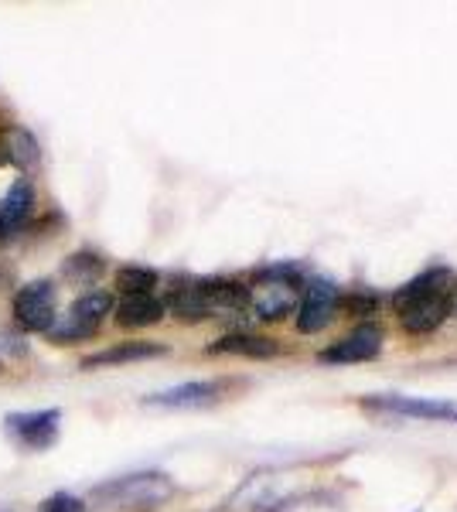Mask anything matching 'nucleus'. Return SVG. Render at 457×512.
Returning a JSON list of instances; mask_svg holds the SVG:
<instances>
[{"instance_id":"6e6552de","label":"nucleus","mask_w":457,"mask_h":512,"mask_svg":"<svg viewBox=\"0 0 457 512\" xmlns=\"http://www.w3.org/2000/svg\"><path fill=\"white\" fill-rule=\"evenodd\" d=\"M7 437L24 451H48L62 431V414L58 410H31V414H7L4 420Z\"/></svg>"},{"instance_id":"2eb2a0df","label":"nucleus","mask_w":457,"mask_h":512,"mask_svg":"<svg viewBox=\"0 0 457 512\" xmlns=\"http://www.w3.org/2000/svg\"><path fill=\"white\" fill-rule=\"evenodd\" d=\"M212 355H243V359H273L280 355V345L267 335H253V332H229L219 342L209 345Z\"/></svg>"},{"instance_id":"ddd939ff","label":"nucleus","mask_w":457,"mask_h":512,"mask_svg":"<svg viewBox=\"0 0 457 512\" xmlns=\"http://www.w3.org/2000/svg\"><path fill=\"white\" fill-rule=\"evenodd\" d=\"M31 205H35V188L28 178H21L18 185L7 192V198L0 202V239L18 236L31 219Z\"/></svg>"},{"instance_id":"7ed1b4c3","label":"nucleus","mask_w":457,"mask_h":512,"mask_svg":"<svg viewBox=\"0 0 457 512\" xmlns=\"http://www.w3.org/2000/svg\"><path fill=\"white\" fill-rule=\"evenodd\" d=\"M249 311L263 321H284L301 304V277L290 267H267L246 287Z\"/></svg>"},{"instance_id":"aec40b11","label":"nucleus","mask_w":457,"mask_h":512,"mask_svg":"<svg viewBox=\"0 0 457 512\" xmlns=\"http://www.w3.org/2000/svg\"><path fill=\"white\" fill-rule=\"evenodd\" d=\"M38 512H86V502L72 492H55L38 506Z\"/></svg>"},{"instance_id":"423d86ee","label":"nucleus","mask_w":457,"mask_h":512,"mask_svg":"<svg viewBox=\"0 0 457 512\" xmlns=\"http://www.w3.org/2000/svg\"><path fill=\"white\" fill-rule=\"evenodd\" d=\"M382 342H386L382 325H376V321H362V325H355L345 338H338V342H331L328 349H321L318 359L324 366H359V362L376 359L382 352Z\"/></svg>"},{"instance_id":"412c9836","label":"nucleus","mask_w":457,"mask_h":512,"mask_svg":"<svg viewBox=\"0 0 457 512\" xmlns=\"http://www.w3.org/2000/svg\"><path fill=\"white\" fill-rule=\"evenodd\" d=\"M451 304H454V315H457V280L451 284Z\"/></svg>"},{"instance_id":"f3484780","label":"nucleus","mask_w":457,"mask_h":512,"mask_svg":"<svg viewBox=\"0 0 457 512\" xmlns=\"http://www.w3.org/2000/svg\"><path fill=\"white\" fill-rule=\"evenodd\" d=\"M157 274L151 267H120L116 270V291L127 294H154Z\"/></svg>"},{"instance_id":"1a4fd4ad","label":"nucleus","mask_w":457,"mask_h":512,"mask_svg":"<svg viewBox=\"0 0 457 512\" xmlns=\"http://www.w3.org/2000/svg\"><path fill=\"white\" fill-rule=\"evenodd\" d=\"M365 410H382L393 417L410 420H437V424H457V403L451 400H420V396H365Z\"/></svg>"},{"instance_id":"f03ea898","label":"nucleus","mask_w":457,"mask_h":512,"mask_svg":"<svg viewBox=\"0 0 457 512\" xmlns=\"http://www.w3.org/2000/svg\"><path fill=\"white\" fill-rule=\"evenodd\" d=\"M171 495H174V482L164 472H137V475L113 478V482H106V485H96L93 499L103 509L134 512V509L164 506Z\"/></svg>"},{"instance_id":"f8f14e48","label":"nucleus","mask_w":457,"mask_h":512,"mask_svg":"<svg viewBox=\"0 0 457 512\" xmlns=\"http://www.w3.org/2000/svg\"><path fill=\"white\" fill-rule=\"evenodd\" d=\"M168 355V345L161 342H120L110 345L103 352H93L82 359V369H106V366H127V362H144V359H161Z\"/></svg>"},{"instance_id":"39448f33","label":"nucleus","mask_w":457,"mask_h":512,"mask_svg":"<svg viewBox=\"0 0 457 512\" xmlns=\"http://www.w3.org/2000/svg\"><path fill=\"white\" fill-rule=\"evenodd\" d=\"M58 318V291L52 280H31L14 294V321L24 332H48Z\"/></svg>"},{"instance_id":"4468645a","label":"nucleus","mask_w":457,"mask_h":512,"mask_svg":"<svg viewBox=\"0 0 457 512\" xmlns=\"http://www.w3.org/2000/svg\"><path fill=\"white\" fill-rule=\"evenodd\" d=\"M0 158L11 161L21 171H38L41 164V147L35 134H28L24 127H0Z\"/></svg>"},{"instance_id":"dca6fc26","label":"nucleus","mask_w":457,"mask_h":512,"mask_svg":"<svg viewBox=\"0 0 457 512\" xmlns=\"http://www.w3.org/2000/svg\"><path fill=\"white\" fill-rule=\"evenodd\" d=\"M116 308V321L123 328H147V325H157L164 318V301L157 294H127Z\"/></svg>"},{"instance_id":"9d476101","label":"nucleus","mask_w":457,"mask_h":512,"mask_svg":"<svg viewBox=\"0 0 457 512\" xmlns=\"http://www.w3.org/2000/svg\"><path fill=\"white\" fill-rule=\"evenodd\" d=\"M226 386L215 383V379H198V383H181L171 386L164 393L144 396V407H164V410H198V407H212L222 400Z\"/></svg>"},{"instance_id":"0eeeda50","label":"nucleus","mask_w":457,"mask_h":512,"mask_svg":"<svg viewBox=\"0 0 457 512\" xmlns=\"http://www.w3.org/2000/svg\"><path fill=\"white\" fill-rule=\"evenodd\" d=\"M338 308H342V291L324 277L311 280L307 291L301 294V304H297V332L301 335L324 332L338 318Z\"/></svg>"},{"instance_id":"a211bd4d","label":"nucleus","mask_w":457,"mask_h":512,"mask_svg":"<svg viewBox=\"0 0 457 512\" xmlns=\"http://www.w3.org/2000/svg\"><path fill=\"white\" fill-rule=\"evenodd\" d=\"M376 308H379V297L372 291H352V294H342V308H338V311L369 321L372 315H376Z\"/></svg>"},{"instance_id":"20e7f679","label":"nucleus","mask_w":457,"mask_h":512,"mask_svg":"<svg viewBox=\"0 0 457 512\" xmlns=\"http://www.w3.org/2000/svg\"><path fill=\"white\" fill-rule=\"evenodd\" d=\"M113 311V294L106 291H89L72 301V308L65 315L55 318V325L48 328V338L58 345H72V342H82V338H93L99 332L106 318Z\"/></svg>"},{"instance_id":"f257e3e1","label":"nucleus","mask_w":457,"mask_h":512,"mask_svg":"<svg viewBox=\"0 0 457 512\" xmlns=\"http://www.w3.org/2000/svg\"><path fill=\"white\" fill-rule=\"evenodd\" d=\"M393 308L400 315V328L406 335L423 338L434 335L447 318L454 315L451 304V274L447 270H423L410 284H403L393 294Z\"/></svg>"},{"instance_id":"9b49d317","label":"nucleus","mask_w":457,"mask_h":512,"mask_svg":"<svg viewBox=\"0 0 457 512\" xmlns=\"http://www.w3.org/2000/svg\"><path fill=\"white\" fill-rule=\"evenodd\" d=\"M164 308H168L178 321L215 318L212 315V277L209 280H181L178 287H171Z\"/></svg>"},{"instance_id":"6ab92c4d","label":"nucleus","mask_w":457,"mask_h":512,"mask_svg":"<svg viewBox=\"0 0 457 512\" xmlns=\"http://www.w3.org/2000/svg\"><path fill=\"white\" fill-rule=\"evenodd\" d=\"M65 274L69 277H82V280H93L103 274V260L93 253H76L69 256V263H65Z\"/></svg>"}]
</instances>
